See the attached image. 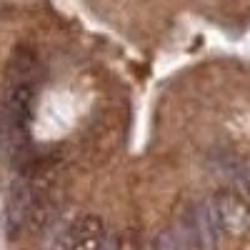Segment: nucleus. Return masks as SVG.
<instances>
[{"mask_svg":"<svg viewBox=\"0 0 250 250\" xmlns=\"http://www.w3.org/2000/svg\"><path fill=\"white\" fill-rule=\"evenodd\" d=\"M213 205H215L218 225H220V230L225 235L240 238V235L248 233V228H250V208L238 193L220 190L213 198Z\"/></svg>","mask_w":250,"mask_h":250,"instance_id":"nucleus-1","label":"nucleus"},{"mask_svg":"<svg viewBox=\"0 0 250 250\" xmlns=\"http://www.w3.org/2000/svg\"><path fill=\"white\" fill-rule=\"evenodd\" d=\"M60 250H105V225L98 215H80L60 238Z\"/></svg>","mask_w":250,"mask_h":250,"instance_id":"nucleus-2","label":"nucleus"},{"mask_svg":"<svg viewBox=\"0 0 250 250\" xmlns=\"http://www.w3.org/2000/svg\"><path fill=\"white\" fill-rule=\"evenodd\" d=\"M190 225L198 240L200 250H218V240H220V225H218V215H215V205L213 198L198 203L190 210Z\"/></svg>","mask_w":250,"mask_h":250,"instance_id":"nucleus-3","label":"nucleus"},{"mask_svg":"<svg viewBox=\"0 0 250 250\" xmlns=\"http://www.w3.org/2000/svg\"><path fill=\"white\" fill-rule=\"evenodd\" d=\"M38 78V58L30 48L20 45L10 55L8 65V83H35Z\"/></svg>","mask_w":250,"mask_h":250,"instance_id":"nucleus-4","label":"nucleus"},{"mask_svg":"<svg viewBox=\"0 0 250 250\" xmlns=\"http://www.w3.org/2000/svg\"><path fill=\"white\" fill-rule=\"evenodd\" d=\"M155 250H183V243L173 230H163L155 238Z\"/></svg>","mask_w":250,"mask_h":250,"instance_id":"nucleus-5","label":"nucleus"},{"mask_svg":"<svg viewBox=\"0 0 250 250\" xmlns=\"http://www.w3.org/2000/svg\"><path fill=\"white\" fill-rule=\"evenodd\" d=\"M238 195L248 203V208H250V160L243 165V168H238Z\"/></svg>","mask_w":250,"mask_h":250,"instance_id":"nucleus-6","label":"nucleus"}]
</instances>
